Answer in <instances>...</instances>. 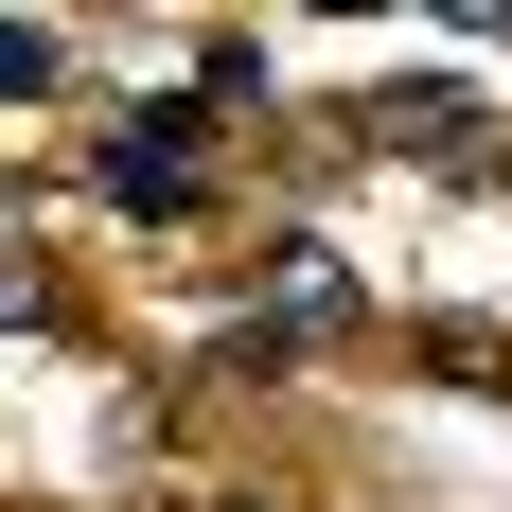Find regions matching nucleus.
Segmentation results:
<instances>
[]
</instances>
